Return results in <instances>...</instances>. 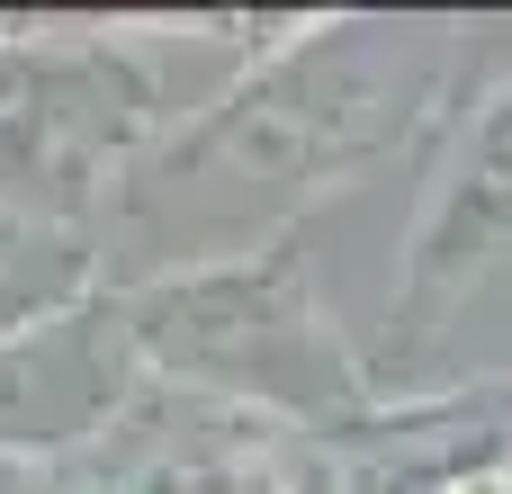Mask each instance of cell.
<instances>
[{
    "mask_svg": "<svg viewBox=\"0 0 512 494\" xmlns=\"http://www.w3.org/2000/svg\"><path fill=\"white\" fill-rule=\"evenodd\" d=\"M468 45L414 18H306L189 108L108 198V225L162 243L153 270L297 234L306 207L423 162L459 135ZM99 225V234H108Z\"/></svg>",
    "mask_w": 512,
    "mask_h": 494,
    "instance_id": "obj_1",
    "label": "cell"
},
{
    "mask_svg": "<svg viewBox=\"0 0 512 494\" xmlns=\"http://www.w3.org/2000/svg\"><path fill=\"white\" fill-rule=\"evenodd\" d=\"M117 315H126L144 378L243 405L297 441H333L351 414H369L387 396L378 360L351 351V333H342L297 234L225 252V261L117 279Z\"/></svg>",
    "mask_w": 512,
    "mask_h": 494,
    "instance_id": "obj_2",
    "label": "cell"
},
{
    "mask_svg": "<svg viewBox=\"0 0 512 494\" xmlns=\"http://www.w3.org/2000/svg\"><path fill=\"white\" fill-rule=\"evenodd\" d=\"M171 126V90L126 36L0 27V216L99 234L108 198Z\"/></svg>",
    "mask_w": 512,
    "mask_h": 494,
    "instance_id": "obj_3",
    "label": "cell"
},
{
    "mask_svg": "<svg viewBox=\"0 0 512 494\" xmlns=\"http://www.w3.org/2000/svg\"><path fill=\"white\" fill-rule=\"evenodd\" d=\"M315 441L216 405L198 387L144 378L81 450L9 468V494H288Z\"/></svg>",
    "mask_w": 512,
    "mask_h": 494,
    "instance_id": "obj_4",
    "label": "cell"
},
{
    "mask_svg": "<svg viewBox=\"0 0 512 494\" xmlns=\"http://www.w3.org/2000/svg\"><path fill=\"white\" fill-rule=\"evenodd\" d=\"M512 270V72L459 117V135L441 144L432 198L405 234L396 288H387V360L378 378H414L432 360V342L459 324V306Z\"/></svg>",
    "mask_w": 512,
    "mask_h": 494,
    "instance_id": "obj_5",
    "label": "cell"
},
{
    "mask_svg": "<svg viewBox=\"0 0 512 494\" xmlns=\"http://www.w3.org/2000/svg\"><path fill=\"white\" fill-rule=\"evenodd\" d=\"M333 494H477L512 468V378L387 387L333 441H315Z\"/></svg>",
    "mask_w": 512,
    "mask_h": 494,
    "instance_id": "obj_6",
    "label": "cell"
},
{
    "mask_svg": "<svg viewBox=\"0 0 512 494\" xmlns=\"http://www.w3.org/2000/svg\"><path fill=\"white\" fill-rule=\"evenodd\" d=\"M135 387H144V360L126 342L117 279L27 333H0V468H45L81 450Z\"/></svg>",
    "mask_w": 512,
    "mask_h": 494,
    "instance_id": "obj_7",
    "label": "cell"
},
{
    "mask_svg": "<svg viewBox=\"0 0 512 494\" xmlns=\"http://www.w3.org/2000/svg\"><path fill=\"white\" fill-rule=\"evenodd\" d=\"M108 288V261H99V234L81 225H18L0 216V333H27L81 297Z\"/></svg>",
    "mask_w": 512,
    "mask_h": 494,
    "instance_id": "obj_8",
    "label": "cell"
},
{
    "mask_svg": "<svg viewBox=\"0 0 512 494\" xmlns=\"http://www.w3.org/2000/svg\"><path fill=\"white\" fill-rule=\"evenodd\" d=\"M297 494H333V477H324V459L306 450V468H297Z\"/></svg>",
    "mask_w": 512,
    "mask_h": 494,
    "instance_id": "obj_9",
    "label": "cell"
},
{
    "mask_svg": "<svg viewBox=\"0 0 512 494\" xmlns=\"http://www.w3.org/2000/svg\"><path fill=\"white\" fill-rule=\"evenodd\" d=\"M477 494H504V477H495V486H477Z\"/></svg>",
    "mask_w": 512,
    "mask_h": 494,
    "instance_id": "obj_10",
    "label": "cell"
},
{
    "mask_svg": "<svg viewBox=\"0 0 512 494\" xmlns=\"http://www.w3.org/2000/svg\"><path fill=\"white\" fill-rule=\"evenodd\" d=\"M0 494H9V468H0Z\"/></svg>",
    "mask_w": 512,
    "mask_h": 494,
    "instance_id": "obj_11",
    "label": "cell"
},
{
    "mask_svg": "<svg viewBox=\"0 0 512 494\" xmlns=\"http://www.w3.org/2000/svg\"><path fill=\"white\" fill-rule=\"evenodd\" d=\"M504 494H512V468H504Z\"/></svg>",
    "mask_w": 512,
    "mask_h": 494,
    "instance_id": "obj_12",
    "label": "cell"
},
{
    "mask_svg": "<svg viewBox=\"0 0 512 494\" xmlns=\"http://www.w3.org/2000/svg\"><path fill=\"white\" fill-rule=\"evenodd\" d=\"M288 494H297V486H288Z\"/></svg>",
    "mask_w": 512,
    "mask_h": 494,
    "instance_id": "obj_13",
    "label": "cell"
}]
</instances>
